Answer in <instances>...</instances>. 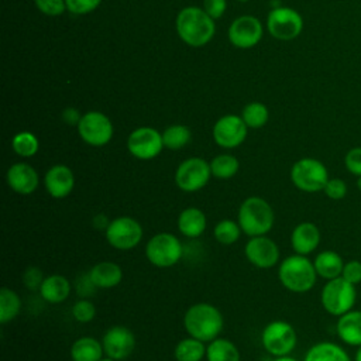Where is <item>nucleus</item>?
<instances>
[{"mask_svg": "<svg viewBox=\"0 0 361 361\" xmlns=\"http://www.w3.org/2000/svg\"><path fill=\"white\" fill-rule=\"evenodd\" d=\"M186 333L203 343H210L217 338L223 330L224 319L221 312L210 303H195L183 316Z\"/></svg>", "mask_w": 361, "mask_h": 361, "instance_id": "obj_1", "label": "nucleus"}, {"mask_svg": "<svg viewBox=\"0 0 361 361\" xmlns=\"http://www.w3.org/2000/svg\"><path fill=\"white\" fill-rule=\"evenodd\" d=\"M214 20L200 7H185L176 17V31L190 47L206 45L214 35Z\"/></svg>", "mask_w": 361, "mask_h": 361, "instance_id": "obj_2", "label": "nucleus"}, {"mask_svg": "<svg viewBox=\"0 0 361 361\" xmlns=\"http://www.w3.org/2000/svg\"><path fill=\"white\" fill-rule=\"evenodd\" d=\"M237 221L241 231L250 237L267 235L274 226L275 214L265 199L259 196H250L241 203Z\"/></svg>", "mask_w": 361, "mask_h": 361, "instance_id": "obj_3", "label": "nucleus"}, {"mask_svg": "<svg viewBox=\"0 0 361 361\" xmlns=\"http://www.w3.org/2000/svg\"><path fill=\"white\" fill-rule=\"evenodd\" d=\"M278 278L283 288L293 293L309 292L317 278L313 262L300 254L286 257L278 268Z\"/></svg>", "mask_w": 361, "mask_h": 361, "instance_id": "obj_4", "label": "nucleus"}, {"mask_svg": "<svg viewBox=\"0 0 361 361\" xmlns=\"http://www.w3.org/2000/svg\"><path fill=\"white\" fill-rule=\"evenodd\" d=\"M355 298V285L347 282L341 276L327 281L320 293V302L323 309L329 314L337 317L354 307Z\"/></svg>", "mask_w": 361, "mask_h": 361, "instance_id": "obj_5", "label": "nucleus"}, {"mask_svg": "<svg viewBox=\"0 0 361 361\" xmlns=\"http://www.w3.org/2000/svg\"><path fill=\"white\" fill-rule=\"evenodd\" d=\"M326 165L316 158H302L290 168V180L302 192L316 193L324 189L329 180Z\"/></svg>", "mask_w": 361, "mask_h": 361, "instance_id": "obj_6", "label": "nucleus"}, {"mask_svg": "<svg viewBox=\"0 0 361 361\" xmlns=\"http://www.w3.org/2000/svg\"><path fill=\"white\" fill-rule=\"evenodd\" d=\"M183 255V247L179 238L171 233H158L152 235L145 245V257L157 268H169L178 264Z\"/></svg>", "mask_w": 361, "mask_h": 361, "instance_id": "obj_7", "label": "nucleus"}, {"mask_svg": "<svg viewBox=\"0 0 361 361\" xmlns=\"http://www.w3.org/2000/svg\"><path fill=\"white\" fill-rule=\"evenodd\" d=\"M298 336L292 324L283 320L268 323L261 333V343L267 353L275 357L288 355L296 347Z\"/></svg>", "mask_w": 361, "mask_h": 361, "instance_id": "obj_8", "label": "nucleus"}, {"mask_svg": "<svg viewBox=\"0 0 361 361\" xmlns=\"http://www.w3.org/2000/svg\"><path fill=\"white\" fill-rule=\"evenodd\" d=\"M212 176L210 164L199 157H192L182 161L175 171L176 186L186 192L193 193L203 189Z\"/></svg>", "mask_w": 361, "mask_h": 361, "instance_id": "obj_9", "label": "nucleus"}, {"mask_svg": "<svg viewBox=\"0 0 361 361\" xmlns=\"http://www.w3.org/2000/svg\"><path fill=\"white\" fill-rule=\"evenodd\" d=\"M104 235L113 248L127 251L137 247L142 240V227L134 217L118 216L110 221Z\"/></svg>", "mask_w": 361, "mask_h": 361, "instance_id": "obj_10", "label": "nucleus"}, {"mask_svg": "<svg viewBox=\"0 0 361 361\" xmlns=\"http://www.w3.org/2000/svg\"><path fill=\"white\" fill-rule=\"evenodd\" d=\"M78 131L80 138L92 147H103L113 137V124L110 118L100 111H87L82 116Z\"/></svg>", "mask_w": 361, "mask_h": 361, "instance_id": "obj_11", "label": "nucleus"}, {"mask_svg": "<svg viewBox=\"0 0 361 361\" xmlns=\"http://www.w3.org/2000/svg\"><path fill=\"white\" fill-rule=\"evenodd\" d=\"M267 27L272 37L289 41L296 38L303 28L302 16L290 7H276L269 11Z\"/></svg>", "mask_w": 361, "mask_h": 361, "instance_id": "obj_12", "label": "nucleus"}, {"mask_svg": "<svg viewBox=\"0 0 361 361\" xmlns=\"http://www.w3.org/2000/svg\"><path fill=\"white\" fill-rule=\"evenodd\" d=\"M127 148L133 157L148 161L158 157L164 148L162 134L152 127L135 128L127 140Z\"/></svg>", "mask_w": 361, "mask_h": 361, "instance_id": "obj_13", "label": "nucleus"}, {"mask_svg": "<svg viewBox=\"0 0 361 361\" xmlns=\"http://www.w3.org/2000/svg\"><path fill=\"white\" fill-rule=\"evenodd\" d=\"M104 355L121 361L128 358L135 348V336L126 326H111L102 338Z\"/></svg>", "mask_w": 361, "mask_h": 361, "instance_id": "obj_14", "label": "nucleus"}, {"mask_svg": "<svg viewBox=\"0 0 361 361\" xmlns=\"http://www.w3.org/2000/svg\"><path fill=\"white\" fill-rule=\"evenodd\" d=\"M247 124L244 120L234 114L220 117L213 127V138L221 148H235L243 144L247 137Z\"/></svg>", "mask_w": 361, "mask_h": 361, "instance_id": "obj_15", "label": "nucleus"}, {"mask_svg": "<svg viewBox=\"0 0 361 361\" xmlns=\"http://www.w3.org/2000/svg\"><path fill=\"white\" fill-rule=\"evenodd\" d=\"M247 259L259 269H268L278 264L279 248L276 243L267 235L251 237L244 247Z\"/></svg>", "mask_w": 361, "mask_h": 361, "instance_id": "obj_16", "label": "nucleus"}, {"mask_svg": "<svg viewBox=\"0 0 361 361\" xmlns=\"http://www.w3.org/2000/svg\"><path fill=\"white\" fill-rule=\"evenodd\" d=\"M230 42L237 48H251L262 38V25L252 16H241L228 28Z\"/></svg>", "mask_w": 361, "mask_h": 361, "instance_id": "obj_17", "label": "nucleus"}, {"mask_svg": "<svg viewBox=\"0 0 361 361\" xmlns=\"http://www.w3.org/2000/svg\"><path fill=\"white\" fill-rule=\"evenodd\" d=\"M44 186L51 197L63 199L69 196L75 188V175L72 169L63 164L52 165L44 176Z\"/></svg>", "mask_w": 361, "mask_h": 361, "instance_id": "obj_18", "label": "nucleus"}, {"mask_svg": "<svg viewBox=\"0 0 361 361\" xmlns=\"http://www.w3.org/2000/svg\"><path fill=\"white\" fill-rule=\"evenodd\" d=\"M8 188L18 195H31L39 185L37 171L25 162L13 164L6 173Z\"/></svg>", "mask_w": 361, "mask_h": 361, "instance_id": "obj_19", "label": "nucleus"}, {"mask_svg": "<svg viewBox=\"0 0 361 361\" xmlns=\"http://www.w3.org/2000/svg\"><path fill=\"white\" fill-rule=\"evenodd\" d=\"M320 230L310 221L299 223L290 234V245L296 254L307 255L313 252L320 243Z\"/></svg>", "mask_w": 361, "mask_h": 361, "instance_id": "obj_20", "label": "nucleus"}, {"mask_svg": "<svg viewBox=\"0 0 361 361\" xmlns=\"http://www.w3.org/2000/svg\"><path fill=\"white\" fill-rule=\"evenodd\" d=\"M87 274L97 289H111L117 286L123 279L121 267L111 261H102L94 264Z\"/></svg>", "mask_w": 361, "mask_h": 361, "instance_id": "obj_21", "label": "nucleus"}, {"mask_svg": "<svg viewBox=\"0 0 361 361\" xmlns=\"http://www.w3.org/2000/svg\"><path fill=\"white\" fill-rule=\"evenodd\" d=\"M340 340L348 345H361V310H348L336 324Z\"/></svg>", "mask_w": 361, "mask_h": 361, "instance_id": "obj_22", "label": "nucleus"}, {"mask_svg": "<svg viewBox=\"0 0 361 361\" xmlns=\"http://www.w3.org/2000/svg\"><path fill=\"white\" fill-rule=\"evenodd\" d=\"M71 289H72V286L66 276L59 275V274H52V275L45 276V279L39 288V295L45 302L56 305V303H62L68 299Z\"/></svg>", "mask_w": 361, "mask_h": 361, "instance_id": "obj_23", "label": "nucleus"}, {"mask_svg": "<svg viewBox=\"0 0 361 361\" xmlns=\"http://www.w3.org/2000/svg\"><path fill=\"white\" fill-rule=\"evenodd\" d=\"M207 226L203 210L197 207H186L178 216V230L188 238L200 237Z\"/></svg>", "mask_w": 361, "mask_h": 361, "instance_id": "obj_24", "label": "nucleus"}, {"mask_svg": "<svg viewBox=\"0 0 361 361\" xmlns=\"http://www.w3.org/2000/svg\"><path fill=\"white\" fill-rule=\"evenodd\" d=\"M313 265L317 272V276H322L323 279L330 281V279L341 276V272L344 268V261L340 257V254H337L336 251L326 250L316 255Z\"/></svg>", "mask_w": 361, "mask_h": 361, "instance_id": "obj_25", "label": "nucleus"}, {"mask_svg": "<svg viewBox=\"0 0 361 361\" xmlns=\"http://www.w3.org/2000/svg\"><path fill=\"white\" fill-rule=\"evenodd\" d=\"M104 355L103 344L94 337L83 336L71 345L72 361H99Z\"/></svg>", "mask_w": 361, "mask_h": 361, "instance_id": "obj_26", "label": "nucleus"}, {"mask_svg": "<svg viewBox=\"0 0 361 361\" xmlns=\"http://www.w3.org/2000/svg\"><path fill=\"white\" fill-rule=\"evenodd\" d=\"M303 361H351L343 347L330 341H322L309 348Z\"/></svg>", "mask_w": 361, "mask_h": 361, "instance_id": "obj_27", "label": "nucleus"}, {"mask_svg": "<svg viewBox=\"0 0 361 361\" xmlns=\"http://www.w3.org/2000/svg\"><path fill=\"white\" fill-rule=\"evenodd\" d=\"M240 351L237 345L227 338H214L206 347L207 361H240Z\"/></svg>", "mask_w": 361, "mask_h": 361, "instance_id": "obj_28", "label": "nucleus"}, {"mask_svg": "<svg viewBox=\"0 0 361 361\" xmlns=\"http://www.w3.org/2000/svg\"><path fill=\"white\" fill-rule=\"evenodd\" d=\"M173 357L176 361H202L206 357V345L203 341L189 336L175 345Z\"/></svg>", "mask_w": 361, "mask_h": 361, "instance_id": "obj_29", "label": "nucleus"}, {"mask_svg": "<svg viewBox=\"0 0 361 361\" xmlns=\"http://www.w3.org/2000/svg\"><path fill=\"white\" fill-rule=\"evenodd\" d=\"M21 310V299L13 289L3 286L0 289V323L11 322Z\"/></svg>", "mask_w": 361, "mask_h": 361, "instance_id": "obj_30", "label": "nucleus"}, {"mask_svg": "<svg viewBox=\"0 0 361 361\" xmlns=\"http://www.w3.org/2000/svg\"><path fill=\"white\" fill-rule=\"evenodd\" d=\"M209 164L212 176L217 179H230L238 172L240 168L238 159L231 154H220L214 157Z\"/></svg>", "mask_w": 361, "mask_h": 361, "instance_id": "obj_31", "label": "nucleus"}, {"mask_svg": "<svg viewBox=\"0 0 361 361\" xmlns=\"http://www.w3.org/2000/svg\"><path fill=\"white\" fill-rule=\"evenodd\" d=\"M192 138V133L189 130V127L183 126V124H175L168 127L164 133H162V141H164V147L168 149H180L183 148Z\"/></svg>", "mask_w": 361, "mask_h": 361, "instance_id": "obj_32", "label": "nucleus"}, {"mask_svg": "<svg viewBox=\"0 0 361 361\" xmlns=\"http://www.w3.org/2000/svg\"><path fill=\"white\" fill-rule=\"evenodd\" d=\"M11 148L17 155H20L23 158H30L38 152L39 142H38V138L32 133L20 131L13 137Z\"/></svg>", "mask_w": 361, "mask_h": 361, "instance_id": "obj_33", "label": "nucleus"}, {"mask_svg": "<svg viewBox=\"0 0 361 361\" xmlns=\"http://www.w3.org/2000/svg\"><path fill=\"white\" fill-rule=\"evenodd\" d=\"M241 233L243 231L238 221H234L231 219H223L214 226L213 235L220 244L231 245L240 238Z\"/></svg>", "mask_w": 361, "mask_h": 361, "instance_id": "obj_34", "label": "nucleus"}, {"mask_svg": "<svg viewBox=\"0 0 361 361\" xmlns=\"http://www.w3.org/2000/svg\"><path fill=\"white\" fill-rule=\"evenodd\" d=\"M268 117H269V113L267 106L259 102L247 104L243 109V114H241V118L250 128H259L265 126V123L268 121Z\"/></svg>", "mask_w": 361, "mask_h": 361, "instance_id": "obj_35", "label": "nucleus"}, {"mask_svg": "<svg viewBox=\"0 0 361 361\" xmlns=\"http://www.w3.org/2000/svg\"><path fill=\"white\" fill-rule=\"evenodd\" d=\"M72 316L79 323H89L96 316V307L93 302L87 299H79L72 306Z\"/></svg>", "mask_w": 361, "mask_h": 361, "instance_id": "obj_36", "label": "nucleus"}, {"mask_svg": "<svg viewBox=\"0 0 361 361\" xmlns=\"http://www.w3.org/2000/svg\"><path fill=\"white\" fill-rule=\"evenodd\" d=\"M23 283L30 289V290H39L45 276L42 274V271L35 267V265H31L28 268H25V271L23 272Z\"/></svg>", "mask_w": 361, "mask_h": 361, "instance_id": "obj_37", "label": "nucleus"}, {"mask_svg": "<svg viewBox=\"0 0 361 361\" xmlns=\"http://www.w3.org/2000/svg\"><path fill=\"white\" fill-rule=\"evenodd\" d=\"M323 192L331 200H341L347 195V183L340 178H330Z\"/></svg>", "mask_w": 361, "mask_h": 361, "instance_id": "obj_38", "label": "nucleus"}, {"mask_svg": "<svg viewBox=\"0 0 361 361\" xmlns=\"http://www.w3.org/2000/svg\"><path fill=\"white\" fill-rule=\"evenodd\" d=\"M347 171L355 176H361V147H354L347 151L344 157Z\"/></svg>", "mask_w": 361, "mask_h": 361, "instance_id": "obj_39", "label": "nucleus"}, {"mask_svg": "<svg viewBox=\"0 0 361 361\" xmlns=\"http://www.w3.org/2000/svg\"><path fill=\"white\" fill-rule=\"evenodd\" d=\"M38 10L47 16H61L65 8V0H35Z\"/></svg>", "mask_w": 361, "mask_h": 361, "instance_id": "obj_40", "label": "nucleus"}, {"mask_svg": "<svg viewBox=\"0 0 361 361\" xmlns=\"http://www.w3.org/2000/svg\"><path fill=\"white\" fill-rule=\"evenodd\" d=\"M66 8L73 14H87L93 11L102 0H65Z\"/></svg>", "mask_w": 361, "mask_h": 361, "instance_id": "obj_41", "label": "nucleus"}, {"mask_svg": "<svg viewBox=\"0 0 361 361\" xmlns=\"http://www.w3.org/2000/svg\"><path fill=\"white\" fill-rule=\"evenodd\" d=\"M341 278H344L347 282L357 285L361 282V261L351 259L344 262V268L341 272Z\"/></svg>", "mask_w": 361, "mask_h": 361, "instance_id": "obj_42", "label": "nucleus"}, {"mask_svg": "<svg viewBox=\"0 0 361 361\" xmlns=\"http://www.w3.org/2000/svg\"><path fill=\"white\" fill-rule=\"evenodd\" d=\"M226 7H227L226 0H204V3H203L204 11H206L213 20L221 17L223 13L226 11Z\"/></svg>", "mask_w": 361, "mask_h": 361, "instance_id": "obj_43", "label": "nucleus"}, {"mask_svg": "<svg viewBox=\"0 0 361 361\" xmlns=\"http://www.w3.org/2000/svg\"><path fill=\"white\" fill-rule=\"evenodd\" d=\"M82 116L79 114V111L73 107H68L62 111V120L69 124V126H78L79 121H80Z\"/></svg>", "mask_w": 361, "mask_h": 361, "instance_id": "obj_44", "label": "nucleus"}, {"mask_svg": "<svg viewBox=\"0 0 361 361\" xmlns=\"http://www.w3.org/2000/svg\"><path fill=\"white\" fill-rule=\"evenodd\" d=\"M110 221L111 220H109L104 214H97V216H94V219H93V226L97 228V230H104L106 231V228H107V226L110 224Z\"/></svg>", "mask_w": 361, "mask_h": 361, "instance_id": "obj_45", "label": "nucleus"}, {"mask_svg": "<svg viewBox=\"0 0 361 361\" xmlns=\"http://www.w3.org/2000/svg\"><path fill=\"white\" fill-rule=\"evenodd\" d=\"M274 361H298L296 358H292L289 355H282V357H276Z\"/></svg>", "mask_w": 361, "mask_h": 361, "instance_id": "obj_46", "label": "nucleus"}, {"mask_svg": "<svg viewBox=\"0 0 361 361\" xmlns=\"http://www.w3.org/2000/svg\"><path fill=\"white\" fill-rule=\"evenodd\" d=\"M355 361H361V345H358V350L355 353Z\"/></svg>", "mask_w": 361, "mask_h": 361, "instance_id": "obj_47", "label": "nucleus"}, {"mask_svg": "<svg viewBox=\"0 0 361 361\" xmlns=\"http://www.w3.org/2000/svg\"><path fill=\"white\" fill-rule=\"evenodd\" d=\"M99 361H116V360H113V358H110V357L106 355V357H102Z\"/></svg>", "mask_w": 361, "mask_h": 361, "instance_id": "obj_48", "label": "nucleus"}, {"mask_svg": "<svg viewBox=\"0 0 361 361\" xmlns=\"http://www.w3.org/2000/svg\"><path fill=\"white\" fill-rule=\"evenodd\" d=\"M357 188L361 190V176H357Z\"/></svg>", "mask_w": 361, "mask_h": 361, "instance_id": "obj_49", "label": "nucleus"}, {"mask_svg": "<svg viewBox=\"0 0 361 361\" xmlns=\"http://www.w3.org/2000/svg\"><path fill=\"white\" fill-rule=\"evenodd\" d=\"M238 1H248V0H238Z\"/></svg>", "mask_w": 361, "mask_h": 361, "instance_id": "obj_50", "label": "nucleus"}]
</instances>
